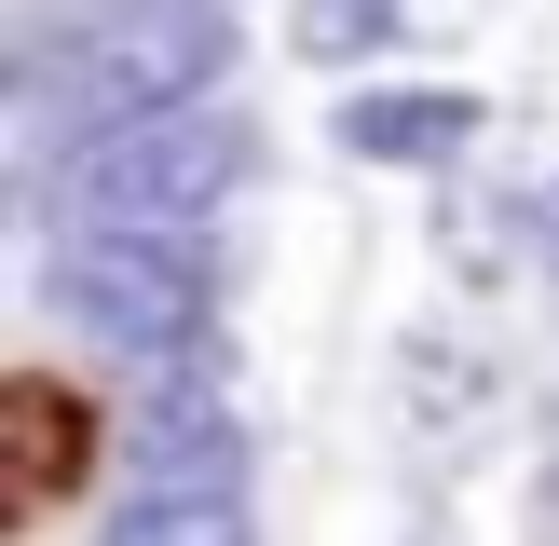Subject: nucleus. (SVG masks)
<instances>
[{"label":"nucleus","instance_id":"8","mask_svg":"<svg viewBox=\"0 0 559 546\" xmlns=\"http://www.w3.org/2000/svg\"><path fill=\"white\" fill-rule=\"evenodd\" d=\"M396 14H409V0H287V41L314 55V69H355V55L396 41Z\"/></svg>","mask_w":559,"mask_h":546},{"label":"nucleus","instance_id":"9","mask_svg":"<svg viewBox=\"0 0 559 546\" xmlns=\"http://www.w3.org/2000/svg\"><path fill=\"white\" fill-rule=\"evenodd\" d=\"M533 233H546V260H559V178H546V205H533Z\"/></svg>","mask_w":559,"mask_h":546},{"label":"nucleus","instance_id":"7","mask_svg":"<svg viewBox=\"0 0 559 546\" xmlns=\"http://www.w3.org/2000/svg\"><path fill=\"white\" fill-rule=\"evenodd\" d=\"M96 546H260V533H246V491H136L109 506Z\"/></svg>","mask_w":559,"mask_h":546},{"label":"nucleus","instance_id":"1","mask_svg":"<svg viewBox=\"0 0 559 546\" xmlns=\"http://www.w3.org/2000/svg\"><path fill=\"white\" fill-rule=\"evenodd\" d=\"M233 69V14L218 0H96V14L41 27L14 69V123L27 151L69 164L82 136L164 123V109H205V82Z\"/></svg>","mask_w":559,"mask_h":546},{"label":"nucleus","instance_id":"2","mask_svg":"<svg viewBox=\"0 0 559 546\" xmlns=\"http://www.w3.org/2000/svg\"><path fill=\"white\" fill-rule=\"evenodd\" d=\"M41 300L96 355L191 369V342H205V246L191 233H69V246H41Z\"/></svg>","mask_w":559,"mask_h":546},{"label":"nucleus","instance_id":"3","mask_svg":"<svg viewBox=\"0 0 559 546\" xmlns=\"http://www.w3.org/2000/svg\"><path fill=\"white\" fill-rule=\"evenodd\" d=\"M246 178V109H164V123H123V136H82L55 164L82 233H191L218 191Z\"/></svg>","mask_w":559,"mask_h":546},{"label":"nucleus","instance_id":"4","mask_svg":"<svg viewBox=\"0 0 559 546\" xmlns=\"http://www.w3.org/2000/svg\"><path fill=\"white\" fill-rule=\"evenodd\" d=\"M96 464H109V396H82L55 355H27L0 382V519L14 533H55L96 491Z\"/></svg>","mask_w":559,"mask_h":546},{"label":"nucleus","instance_id":"6","mask_svg":"<svg viewBox=\"0 0 559 546\" xmlns=\"http://www.w3.org/2000/svg\"><path fill=\"white\" fill-rule=\"evenodd\" d=\"M478 136V96L464 82H382V96H342V151L355 164H451Z\"/></svg>","mask_w":559,"mask_h":546},{"label":"nucleus","instance_id":"5","mask_svg":"<svg viewBox=\"0 0 559 546\" xmlns=\"http://www.w3.org/2000/svg\"><path fill=\"white\" fill-rule=\"evenodd\" d=\"M123 437H136V491H233V464H246V424L205 369H164Z\"/></svg>","mask_w":559,"mask_h":546}]
</instances>
